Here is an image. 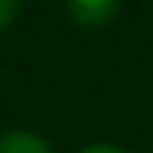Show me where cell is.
<instances>
[{"label":"cell","instance_id":"6da1fadb","mask_svg":"<svg viewBox=\"0 0 153 153\" xmlns=\"http://www.w3.org/2000/svg\"><path fill=\"white\" fill-rule=\"evenodd\" d=\"M70 17L83 27H97V23H107L117 10V0H67Z\"/></svg>","mask_w":153,"mask_h":153},{"label":"cell","instance_id":"7a4b0ae2","mask_svg":"<svg viewBox=\"0 0 153 153\" xmlns=\"http://www.w3.org/2000/svg\"><path fill=\"white\" fill-rule=\"evenodd\" d=\"M0 153H53V150H50V143L40 140L37 133L13 130V133L0 137Z\"/></svg>","mask_w":153,"mask_h":153},{"label":"cell","instance_id":"3957f363","mask_svg":"<svg viewBox=\"0 0 153 153\" xmlns=\"http://www.w3.org/2000/svg\"><path fill=\"white\" fill-rule=\"evenodd\" d=\"M17 10H20V0H0V33L10 27V20L17 17Z\"/></svg>","mask_w":153,"mask_h":153},{"label":"cell","instance_id":"277c9868","mask_svg":"<svg viewBox=\"0 0 153 153\" xmlns=\"http://www.w3.org/2000/svg\"><path fill=\"white\" fill-rule=\"evenodd\" d=\"M80 153H123V150L113 146V143H93V146H87V150H80Z\"/></svg>","mask_w":153,"mask_h":153}]
</instances>
